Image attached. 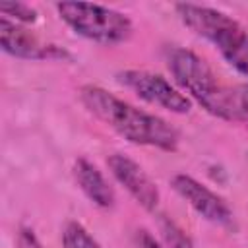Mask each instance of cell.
<instances>
[{
	"instance_id": "obj_1",
	"label": "cell",
	"mask_w": 248,
	"mask_h": 248,
	"mask_svg": "<svg viewBox=\"0 0 248 248\" xmlns=\"http://www.w3.org/2000/svg\"><path fill=\"white\" fill-rule=\"evenodd\" d=\"M79 101L95 118L134 145H147L161 151L178 149L180 134L172 124L122 101L101 85H83L79 89Z\"/></svg>"
},
{
	"instance_id": "obj_2",
	"label": "cell",
	"mask_w": 248,
	"mask_h": 248,
	"mask_svg": "<svg viewBox=\"0 0 248 248\" xmlns=\"http://www.w3.org/2000/svg\"><path fill=\"white\" fill-rule=\"evenodd\" d=\"M165 62L174 83L188 99H194L205 112L231 122V87L223 85L211 66L194 50L169 46Z\"/></svg>"
},
{
	"instance_id": "obj_3",
	"label": "cell",
	"mask_w": 248,
	"mask_h": 248,
	"mask_svg": "<svg viewBox=\"0 0 248 248\" xmlns=\"http://www.w3.org/2000/svg\"><path fill=\"white\" fill-rule=\"evenodd\" d=\"M180 21L198 37L211 43L219 54L244 78H248V29L221 10L202 4H174Z\"/></svg>"
},
{
	"instance_id": "obj_4",
	"label": "cell",
	"mask_w": 248,
	"mask_h": 248,
	"mask_svg": "<svg viewBox=\"0 0 248 248\" xmlns=\"http://www.w3.org/2000/svg\"><path fill=\"white\" fill-rule=\"evenodd\" d=\"M60 19L79 37L99 45H120L134 33L132 19L112 8L87 2H58Z\"/></svg>"
},
{
	"instance_id": "obj_5",
	"label": "cell",
	"mask_w": 248,
	"mask_h": 248,
	"mask_svg": "<svg viewBox=\"0 0 248 248\" xmlns=\"http://www.w3.org/2000/svg\"><path fill=\"white\" fill-rule=\"evenodd\" d=\"M116 79H118V83H122L124 87H128L140 99H143L145 103H149L153 107L165 108L174 114H186L192 108L190 99L161 74L130 68V70L118 72Z\"/></svg>"
},
{
	"instance_id": "obj_6",
	"label": "cell",
	"mask_w": 248,
	"mask_h": 248,
	"mask_svg": "<svg viewBox=\"0 0 248 248\" xmlns=\"http://www.w3.org/2000/svg\"><path fill=\"white\" fill-rule=\"evenodd\" d=\"M170 186L202 219H205L213 225H219V227L232 225L234 215H232V209L229 207V203L221 196H217L213 190H209L207 186L198 182L194 176L178 172L170 178Z\"/></svg>"
},
{
	"instance_id": "obj_7",
	"label": "cell",
	"mask_w": 248,
	"mask_h": 248,
	"mask_svg": "<svg viewBox=\"0 0 248 248\" xmlns=\"http://www.w3.org/2000/svg\"><path fill=\"white\" fill-rule=\"evenodd\" d=\"M0 46L6 54L19 60H66L70 52L58 45L41 41L35 33L21 23L2 17L0 19Z\"/></svg>"
},
{
	"instance_id": "obj_8",
	"label": "cell",
	"mask_w": 248,
	"mask_h": 248,
	"mask_svg": "<svg viewBox=\"0 0 248 248\" xmlns=\"http://www.w3.org/2000/svg\"><path fill=\"white\" fill-rule=\"evenodd\" d=\"M107 167L114 180L134 198L138 205H141L145 211L155 213L159 207V188L151 180V176L143 170L140 163L130 159L122 153H112L107 157Z\"/></svg>"
},
{
	"instance_id": "obj_9",
	"label": "cell",
	"mask_w": 248,
	"mask_h": 248,
	"mask_svg": "<svg viewBox=\"0 0 248 248\" xmlns=\"http://www.w3.org/2000/svg\"><path fill=\"white\" fill-rule=\"evenodd\" d=\"M72 172H74L76 184L79 186V190L85 194V198L93 205H97L101 209L114 207V202H116L114 190L108 184V180L105 178V174L97 169V165H93L85 157H79L74 161Z\"/></svg>"
},
{
	"instance_id": "obj_10",
	"label": "cell",
	"mask_w": 248,
	"mask_h": 248,
	"mask_svg": "<svg viewBox=\"0 0 248 248\" xmlns=\"http://www.w3.org/2000/svg\"><path fill=\"white\" fill-rule=\"evenodd\" d=\"M157 227H159L161 240H163V244L167 248H196L194 240L186 234V231L178 223H174L170 217L159 215Z\"/></svg>"
},
{
	"instance_id": "obj_11",
	"label": "cell",
	"mask_w": 248,
	"mask_h": 248,
	"mask_svg": "<svg viewBox=\"0 0 248 248\" xmlns=\"http://www.w3.org/2000/svg\"><path fill=\"white\" fill-rule=\"evenodd\" d=\"M62 248H103L91 232L78 221H68L62 229Z\"/></svg>"
},
{
	"instance_id": "obj_12",
	"label": "cell",
	"mask_w": 248,
	"mask_h": 248,
	"mask_svg": "<svg viewBox=\"0 0 248 248\" xmlns=\"http://www.w3.org/2000/svg\"><path fill=\"white\" fill-rule=\"evenodd\" d=\"M231 122H240L248 128V83L231 87Z\"/></svg>"
},
{
	"instance_id": "obj_13",
	"label": "cell",
	"mask_w": 248,
	"mask_h": 248,
	"mask_svg": "<svg viewBox=\"0 0 248 248\" xmlns=\"http://www.w3.org/2000/svg\"><path fill=\"white\" fill-rule=\"evenodd\" d=\"M0 12H2V17L12 19L16 23H35L37 21V12L29 4L6 2V4H0Z\"/></svg>"
},
{
	"instance_id": "obj_14",
	"label": "cell",
	"mask_w": 248,
	"mask_h": 248,
	"mask_svg": "<svg viewBox=\"0 0 248 248\" xmlns=\"http://www.w3.org/2000/svg\"><path fill=\"white\" fill-rule=\"evenodd\" d=\"M16 248H43L39 236L35 234V231L31 227L21 225L17 229V236H16Z\"/></svg>"
},
{
	"instance_id": "obj_15",
	"label": "cell",
	"mask_w": 248,
	"mask_h": 248,
	"mask_svg": "<svg viewBox=\"0 0 248 248\" xmlns=\"http://www.w3.org/2000/svg\"><path fill=\"white\" fill-rule=\"evenodd\" d=\"M134 248H163V246L147 229H138L134 234Z\"/></svg>"
}]
</instances>
